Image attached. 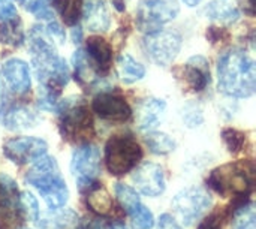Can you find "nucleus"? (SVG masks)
I'll use <instances>...</instances> for the list:
<instances>
[{
    "instance_id": "1",
    "label": "nucleus",
    "mask_w": 256,
    "mask_h": 229,
    "mask_svg": "<svg viewBox=\"0 0 256 229\" xmlns=\"http://www.w3.org/2000/svg\"><path fill=\"white\" fill-rule=\"evenodd\" d=\"M28 51L32 54V63L39 87L60 94L62 88L69 81V68L64 58L57 54L56 45L46 36L44 27L33 26L30 28Z\"/></svg>"
},
{
    "instance_id": "2",
    "label": "nucleus",
    "mask_w": 256,
    "mask_h": 229,
    "mask_svg": "<svg viewBox=\"0 0 256 229\" xmlns=\"http://www.w3.org/2000/svg\"><path fill=\"white\" fill-rule=\"evenodd\" d=\"M216 72L218 88L222 94L244 99L255 93L256 64L246 51L234 48L222 52Z\"/></svg>"
},
{
    "instance_id": "3",
    "label": "nucleus",
    "mask_w": 256,
    "mask_h": 229,
    "mask_svg": "<svg viewBox=\"0 0 256 229\" xmlns=\"http://www.w3.org/2000/svg\"><path fill=\"white\" fill-rule=\"evenodd\" d=\"M26 182L36 188L50 210L63 208L69 198L68 186L60 176L58 165L54 158L44 154L33 162L26 176Z\"/></svg>"
},
{
    "instance_id": "4",
    "label": "nucleus",
    "mask_w": 256,
    "mask_h": 229,
    "mask_svg": "<svg viewBox=\"0 0 256 229\" xmlns=\"http://www.w3.org/2000/svg\"><path fill=\"white\" fill-rule=\"evenodd\" d=\"M208 186L222 196H244L254 186V166L249 164H228L213 170Z\"/></svg>"
},
{
    "instance_id": "5",
    "label": "nucleus",
    "mask_w": 256,
    "mask_h": 229,
    "mask_svg": "<svg viewBox=\"0 0 256 229\" xmlns=\"http://www.w3.org/2000/svg\"><path fill=\"white\" fill-rule=\"evenodd\" d=\"M60 114V129L63 138L69 141H87L92 134V116L80 98L60 100L56 110Z\"/></svg>"
},
{
    "instance_id": "6",
    "label": "nucleus",
    "mask_w": 256,
    "mask_h": 229,
    "mask_svg": "<svg viewBox=\"0 0 256 229\" xmlns=\"http://www.w3.org/2000/svg\"><path fill=\"white\" fill-rule=\"evenodd\" d=\"M142 158V150L130 135H116L105 146V164L112 176L132 171Z\"/></svg>"
},
{
    "instance_id": "7",
    "label": "nucleus",
    "mask_w": 256,
    "mask_h": 229,
    "mask_svg": "<svg viewBox=\"0 0 256 229\" xmlns=\"http://www.w3.org/2000/svg\"><path fill=\"white\" fill-rule=\"evenodd\" d=\"M180 12L177 0H140L136 8V26L141 32L152 33L172 21Z\"/></svg>"
},
{
    "instance_id": "8",
    "label": "nucleus",
    "mask_w": 256,
    "mask_h": 229,
    "mask_svg": "<svg viewBox=\"0 0 256 229\" xmlns=\"http://www.w3.org/2000/svg\"><path fill=\"white\" fill-rule=\"evenodd\" d=\"M70 172L81 190H88L96 184L100 174V152L93 144H82L74 150L70 159Z\"/></svg>"
},
{
    "instance_id": "9",
    "label": "nucleus",
    "mask_w": 256,
    "mask_h": 229,
    "mask_svg": "<svg viewBox=\"0 0 256 229\" xmlns=\"http://www.w3.org/2000/svg\"><path fill=\"white\" fill-rule=\"evenodd\" d=\"M142 45L153 63H156L158 66H168L178 56L183 45V39L182 34L176 30L159 28L156 32L147 33L142 40Z\"/></svg>"
},
{
    "instance_id": "10",
    "label": "nucleus",
    "mask_w": 256,
    "mask_h": 229,
    "mask_svg": "<svg viewBox=\"0 0 256 229\" xmlns=\"http://www.w3.org/2000/svg\"><path fill=\"white\" fill-rule=\"evenodd\" d=\"M212 207V196L202 188H188L178 192L172 200V208L186 225L201 219Z\"/></svg>"
},
{
    "instance_id": "11",
    "label": "nucleus",
    "mask_w": 256,
    "mask_h": 229,
    "mask_svg": "<svg viewBox=\"0 0 256 229\" xmlns=\"http://www.w3.org/2000/svg\"><path fill=\"white\" fill-rule=\"evenodd\" d=\"M46 142L36 136L10 138L3 144L4 156L16 165H24L38 160L39 158L46 154Z\"/></svg>"
},
{
    "instance_id": "12",
    "label": "nucleus",
    "mask_w": 256,
    "mask_h": 229,
    "mask_svg": "<svg viewBox=\"0 0 256 229\" xmlns=\"http://www.w3.org/2000/svg\"><path fill=\"white\" fill-rule=\"evenodd\" d=\"M92 108L100 118L108 122H126L132 114L129 104L122 96L110 92L96 94Z\"/></svg>"
},
{
    "instance_id": "13",
    "label": "nucleus",
    "mask_w": 256,
    "mask_h": 229,
    "mask_svg": "<svg viewBox=\"0 0 256 229\" xmlns=\"http://www.w3.org/2000/svg\"><path fill=\"white\" fill-rule=\"evenodd\" d=\"M134 183L140 192L146 196L156 198L165 190V176L164 170L153 162H146L134 171Z\"/></svg>"
},
{
    "instance_id": "14",
    "label": "nucleus",
    "mask_w": 256,
    "mask_h": 229,
    "mask_svg": "<svg viewBox=\"0 0 256 229\" xmlns=\"http://www.w3.org/2000/svg\"><path fill=\"white\" fill-rule=\"evenodd\" d=\"M2 76L8 90L14 94H24L32 87V76L28 64L16 57L8 58L2 64Z\"/></svg>"
},
{
    "instance_id": "15",
    "label": "nucleus",
    "mask_w": 256,
    "mask_h": 229,
    "mask_svg": "<svg viewBox=\"0 0 256 229\" xmlns=\"http://www.w3.org/2000/svg\"><path fill=\"white\" fill-rule=\"evenodd\" d=\"M178 78L183 81V84L198 93L207 88L210 84V64L208 60L204 56H192L184 66L180 69Z\"/></svg>"
},
{
    "instance_id": "16",
    "label": "nucleus",
    "mask_w": 256,
    "mask_h": 229,
    "mask_svg": "<svg viewBox=\"0 0 256 229\" xmlns=\"http://www.w3.org/2000/svg\"><path fill=\"white\" fill-rule=\"evenodd\" d=\"M0 120L10 130H26L38 123V116L33 110L22 104H6L0 112Z\"/></svg>"
},
{
    "instance_id": "17",
    "label": "nucleus",
    "mask_w": 256,
    "mask_h": 229,
    "mask_svg": "<svg viewBox=\"0 0 256 229\" xmlns=\"http://www.w3.org/2000/svg\"><path fill=\"white\" fill-rule=\"evenodd\" d=\"M166 111V102L159 98H147L144 99L136 111V122L138 128L142 132L154 130L160 122L164 120Z\"/></svg>"
},
{
    "instance_id": "18",
    "label": "nucleus",
    "mask_w": 256,
    "mask_h": 229,
    "mask_svg": "<svg viewBox=\"0 0 256 229\" xmlns=\"http://www.w3.org/2000/svg\"><path fill=\"white\" fill-rule=\"evenodd\" d=\"M81 15L92 32H106L111 26V15L105 0H82Z\"/></svg>"
},
{
    "instance_id": "19",
    "label": "nucleus",
    "mask_w": 256,
    "mask_h": 229,
    "mask_svg": "<svg viewBox=\"0 0 256 229\" xmlns=\"http://www.w3.org/2000/svg\"><path fill=\"white\" fill-rule=\"evenodd\" d=\"M86 54L98 74L108 72L112 62V48L104 38L90 36L86 42Z\"/></svg>"
},
{
    "instance_id": "20",
    "label": "nucleus",
    "mask_w": 256,
    "mask_h": 229,
    "mask_svg": "<svg viewBox=\"0 0 256 229\" xmlns=\"http://www.w3.org/2000/svg\"><path fill=\"white\" fill-rule=\"evenodd\" d=\"M78 224V216L74 210H51L40 216V229H74Z\"/></svg>"
},
{
    "instance_id": "21",
    "label": "nucleus",
    "mask_w": 256,
    "mask_h": 229,
    "mask_svg": "<svg viewBox=\"0 0 256 229\" xmlns=\"http://www.w3.org/2000/svg\"><path fill=\"white\" fill-rule=\"evenodd\" d=\"M117 74L124 84H134L146 76V68L130 54L123 52L117 58Z\"/></svg>"
},
{
    "instance_id": "22",
    "label": "nucleus",
    "mask_w": 256,
    "mask_h": 229,
    "mask_svg": "<svg viewBox=\"0 0 256 229\" xmlns=\"http://www.w3.org/2000/svg\"><path fill=\"white\" fill-rule=\"evenodd\" d=\"M72 64H74V75L75 80L81 86H90L96 81L98 70L92 64L90 58L87 57L86 51L76 50L72 56Z\"/></svg>"
},
{
    "instance_id": "23",
    "label": "nucleus",
    "mask_w": 256,
    "mask_h": 229,
    "mask_svg": "<svg viewBox=\"0 0 256 229\" xmlns=\"http://www.w3.org/2000/svg\"><path fill=\"white\" fill-rule=\"evenodd\" d=\"M87 192H88L87 194V206L94 214H98V216L111 214V212L114 208L112 198L102 186H99V183L92 186Z\"/></svg>"
},
{
    "instance_id": "24",
    "label": "nucleus",
    "mask_w": 256,
    "mask_h": 229,
    "mask_svg": "<svg viewBox=\"0 0 256 229\" xmlns=\"http://www.w3.org/2000/svg\"><path fill=\"white\" fill-rule=\"evenodd\" d=\"M18 207V188L15 180L2 172L0 174V212L3 214H10L14 208Z\"/></svg>"
},
{
    "instance_id": "25",
    "label": "nucleus",
    "mask_w": 256,
    "mask_h": 229,
    "mask_svg": "<svg viewBox=\"0 0 256 229\" xmlns=\"http://www.w3.org/2000/svg\"><path fill=\"white\" fill-rule=\"evenodd\" d=\"M204 12H206L207 18L222 22V24H231L240 18V12L237 8H234L232 4H230L226 2H220V0H214L212 3H208L206 6Z\"/></svg>"
},
{
    "instance_id": "26",
    "label": "nucleus",
    "mask_w": 256,
    "mask_h": 229,
    "mask_svg": "<svg viewBox=\"0 0 256 229\" xmlns=\"http://www.w3.org/2000/svg\"><path fill=\"white\" fill-rule=\"evenodd\" d=\"M26 36H24V28L22 22L20 18H14L9 21H3L0 26V42L9 46H20L22 45Z\"/></svg>"
},
{
    "instance_id": "27",
    "label": "nucleus",
    "mask_w": 256,
    "mask_h": 229,
    "mask_svg": "<svg viewBox=\"0 0 256 229\" xmlns=\"http://www.w3.org/2000/svg\"><path fill=\"white\" fill-rule=\"evenodd\" d=\"M144 140H146V144L148 146L150 152L154 154L165 156L176 150V141L168 134L150 130Z\"/></svg>"
},
{
    "instance_id": "28",
    "label": "nucleus",
    "mask_w": 256,
    "mask_h": 229,
    "mask_svg": "<svg viewBox=\"0 0 256 229\" xmlns=\"http://www.w3.org/2000/svg\"><path fill=\"white\" fill-rule=\"evenodd\" d=\"M51 3L68 26H75L78 22L82 0H51Z\"/></svg>"
},
{
    "instance_id": "29",
    "label": "nucleus",
    "mask_w": 256,
    "mask_h": 229,
    "mask_svg": "<svg viewBox=\"0 0 256 229\" xmlns=\"http://www.w3.org/2000/svg\"><path fill=\"white\" fill-rule=\"evenodd\" d=\"M234 229H255L256 228V212L252 202L242 204L232 216Z\"/></svg>"
},
{
    "instance_id": "30",
    "label": "nucleus",
    "mask_w": 256,
    "mask_h": 229,
    "mask_svg": "<svg viewBox=\"0 0 256 229\" xmlns=\"http://www.w3.org/2000/svg\"><path fill=\"white\" fill-rule=\"evenodd\" d=\"M116 196H117V200H118L122 208H123L126 213H129V214L141 204L140 195L136 194V190H135L134 188L128 186V184L118 183V184L116 186Z\"/></svg>"
},
{
    "instance_id": "31",
    "label": "nucleus",
    "mask_w": 256,
    "mask_h": 229,
    "mask_svg": "<svg viewBox=\"0 0 256 229\" xmlns=\"http://www.w3.org/2000/svg\"><path fill=\"white\" fill-rule=\"evenodd\" d=\"M18 207L26 219L32 222L39 220V204H38V200L30 192L26 190L18 195Z\"/></svg>"
},
{
    "instance_id": "32",
    "label": "nucleus",
    "mask_w": 256,
    "mask_h": 229,
    "mask_svg": "<svg viewBox=\"0 0 256 229\" xmlns=\"http://www.w3.org/2000/svg\"><path fill=\"white\" fill-rule=\"evenodd\" d=\"M130 219H132V225L138 229H150L154 225L153 213L141 204L130 213Z\"/></svg>"
},
{
    "instance_id": "33",
    "label": "nucleus",
    "mask_w": 256,
    "mask_h": 229,
    "mask_svg": "<svg viewBox=\"0 0 256 229\" xmlns=\"http://www.w3.org/2000/svg\"><path fill=\"white\" fill-rule=\"evenodd\" d=\"M222 138H224V142L231 153H238L246 142V135L237 129H232V128L225 129L222 132Z\"/></svg>"
},
{
    "instance_id": "34",
    "label": "nucleus",
    "mask_w": 256,
    "mask_h": 229,
    "mask_svg": "<svg viewBox=\"0 0 256 229\" xmlns=\"http://www.w3.org/2000/svg\"><path fill=\"white\" fill-rule=\"evenodd\" d=\"M27 9L40 21L48 22V21L54 20V10H52L51 0H33V2H30Z\"/></svg>"
},
{
    "instance_id": "35",
    "label": "nucleus",
    "mask_w": 256,
    "mask_h": 229,
    "mask_svg": "<svg viewBox=\"0 0 256 229\" xmlns=\"http://www.w3.org/2000/svg\"><path fill=\"white\" fill-rule=\"evenodd\" d=\"M183 122L189 126V128H196L202 123L204 117H202V110L195 105V104H188L183 108Z\"/></svg>"
},
{
    "instance_id": "36",
    "label": "nucleus",
    "mask_w": 256,
    "mask_h": 229,
    "mask_svg": "<svg viewBox=\"0 0 256 229\" xmlns=\"http://www.w3.org/2000/svg\"><path fill=\"white\" fill-rule=\"evenodd\" d=\"M45 33H46V36H48L54 44H64V38H66L64 28H63L56 20L46 22Z\"/></svg>"
},
{
    "instance_id": "37",
    "label": "nucleus",
    "mask_w": 256,
    "mask_h": 229,
    "mask_svg": "<svg viewBox=\"0 0 256 229\" xmlns=\"http://www.w3.org/2000/svg\"><path fill=\"white\" fill-rule=\"evenodd\" d=\"M84 229H126L122 222H114V220H105V219H93L86 224Z\"/></svg>"
},
{
    "instance_id": "38",
    "label": "nucleus",
    "mask_w": 256,
    "mask_h": 229,
    "mask_svg": "<svg viewBox=\"0 0 256 229\" xmlns=\"http://www.w3.org/2000/svg\"><path fill=\"white\" fill-rule=\"evenodd\" d=\"M18 16L16 8L10 0H0V21H9Z\"/></svg>"
},
{
    "instance_id": "39",
    "label": "nucleus",
    "mask_w": 256,
    "mask_h": 229,
    "mask_svg": "<svg viewBox=\"0 0 256 229\" xmlns=\"http://www.w3.org/2000/svg\"><path fill=\"white\" fill-rule=\"evenodd\" d=\"M158 229H182V226L176 222V219L171 214H162L159 218Z\"/></svg>"
},
{
    "instance_id": "40",
    "label": "nucleus",
    "mask_w": 256,
    "mask_h": 229,
    "mask_svg": "<svg viewBox=\"0 0 256 229\" xmlns=\"http://www.w3.org/2000/svg\"><path fill=\"white\" fill-rule=\"evenodd\" d=\"M198 229H220V220L218 216H212V218L206 219Z\"/></svg>"
},
{
    "instance_id": "41",
    "label": "nucleus",
    "mask_w": 256,
    "mask_h": 229,
    "mask_svg": "<svg viewBox=\"0 0 256 229\" xmlns=\"http://www.w3.org/2000/svg\"><path fill=\"white\" fill-rule=\"evenodd\" d=\"M72 38H74L75 42H80V39L82 38V32H81L80 27H74V30H72Z\"/></svg>"
},
{
    "instance_id": "42",
    "label": "nucleus",
    "mask_w": 256,
    "mask_h": 229,
    "mask_svg": "<svg viewBox=\"0 0 256 229\" xmlns=\"http://www.w3.org/2000/svg\"><path fill=\"white\" fill-rule=\"evenodd\" d=\"M201 2H202V0H183V3H184L186 6H189V8H195V6H198Z\"/></svg>"
},
{
    "instance_id": "43",
    "label": "nucleus",
    "mask_w": 256,
    "mask_h": 229,
    "mask_svg": "<svg viewBox=\"0 0 256 229\" xmlns=\"http://www.w3.org/2000/svg\"><path fill=\"white\" fill-rule=\"evenodd\" d=\"M16 2H20V3H26L27 0H16Z\"/></svg>"
},
{
    "instance_id": "44",
    "label": "nucleus",
    "mask_w": 256,
    "mask_h": 229,
    "mask_svg": "<svg viewBox=\"0 0 256 229\" xmlns=\"http://www.w3.org/2000/svg\"><path fill=\"white\" fill-rule=\"evenodd\" d=\"M16 229H30V228H26V226H21V228H16Z\"/></svg>"
}]
</instances>
